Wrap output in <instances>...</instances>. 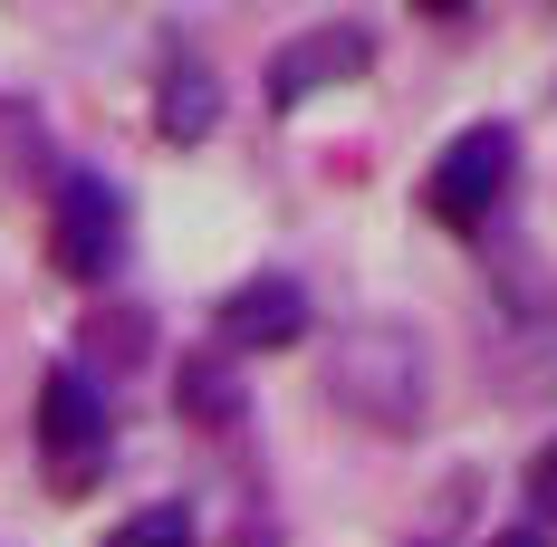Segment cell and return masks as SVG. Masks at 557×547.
Wrapping results in <instances>:
<instances>
[{"label":"cell","instance_id":"6da1fadb","mask_svg":"<svg viewBox=\"0 0 557 547\" xmlns=\"http://www.w3.org/2000/svg\"><path fill=\"white\" fill-rule=\"evenodd\" d=\"M327 403L366 433H413L433 413V365H423V336L394 327V318H366L327 346Z\"/></svg>","mask_w":557,"mask_h":547},{"label":"cell","instance_id":"277c9868","mask_svg":"<svg viewBox=\"0 0 557 547\" xmlns=\"http://www.w3.org/2000/svg\"><path fill=\"white\" fill-rule=\"evenodd\" d=\"M481 356H500L509 394H548V375H557V318L529 308V298H500V308L481 318Z\"/></svg>","mask_w":557,"mask_h":547},{"label":"cell","instance_id":"9c48e42d","mask_svg":"<svg viewBox=\"0 0 557 547\" xmlns=\"http://www.w3.org/2000/svg\"><path fill=\"white\" fill-rule=\"evenodd\" d=\"M173 403H183L193 423H231V413H240V394H231V375H222V365H183Z\"/></svg>","mask_w":557,"mask_h":547},{"label":"cell","instance_id":"8fae6325","mask_svg":"<svg viewBox=\"0 0 557 547\" xmlns=\"http://www.w3.org/2000/svg\"><path fill=\"white\" fill-rule=\"evenodd\" d=\"M529 509H539V519L557 529V442L539 451V461H529Z\"/></svg>","mask_w":557,"mask_h":547},{"label":"cell","instance_id":"3957f363","mask_svg":"<svg viewBox=\"0 0 557 547\" xmlns=\"http://www.w3.org/2000/svg\"><path fill=\"white\" fill-rule=\"evenodd\" d=\"M125 260V202H115L97 173H67L58 183V270L67 278H107Z\"/></svg>","mask_w":557,"mask_h":547},{"label":"cell","instance_id":"ba28073f","mask_svg":"<svg viewBox=\"0 0 557 547\" xmlns=\"http://www.w3.org/2000/svg\"><path fill=\"white\" fill-rule=\"evenodd\" d=\"M212 115H222V87H212V67H173L164 77V97H154V125L164 135H212Z\"/></svg>","mask_w":557,"mask_h":547},{"label":"cell","instance_id":"52a82bcc","mask_svg":"<svg viewBox=\"0 0 557 547\" xmlns=\"http://www.w3.org/2000/svg\"><path fill=\"white\" fill-rule=\"evenodd\" d=\"M222 336L231 346H298V336H308L298 278H240V288L222 298Z\"/></svg>","mask_w":557,"mask_h":547},{"label":"cell","instance_id":"5b68a950","mask_svg":"<svg viewBox=\"0 0 557 547\" xmlns=\"http://www.w3.org/2000/svg\"><path fill=\"white\" fill-rule=\"evenodd\" d=\"M39 442H49V461H67V471H87L107 451V394L77 375V365H58L39 384Z\"/></svg>","mask_w":557,"mask_h":547},{"label":"cell","instance_id":"30bf717a","mask_svg":"<svg viewBox=\"0 0 557 547\" xmlns=\"http://www.w3.org/2000/svg\"><path fill=\"white\" fill-rule=\"evenodd\" d=\"M107 547H193V519H183V509H135Z\"/></svg>","mask_w":557,"mask_h":547},{"label":"cell","instance_id":"8992f818","mask_svg":"<svg viewBox=\"0 0 557 547\" xmlns=\"http://www.w3.org/2000/svg\"><path fill=\"white\" fill-rule=\"evenodd\" d=\"M366 29H308V39H288V49L270 58V97L278 107H298V97H318V87H346V77H366Z\"/></svg>","mask_w":557,"mask_h":547},{"label":"cell","instance_id":"7a4b0ae2","mask_svg":"<svg viewBox=\"0 0 557 547\" xmlns=\"http://www.w3.org/2000/svg\"><path fill=\"white\" fill-rule=\"evenodd\" d=\"M509 173H519V135H509V125H471L443 164H433V183H423V212L451 221V231H481V221L500 212Z\"/></svg>","mask_w":557,"mask_h":547}]
</instances>
